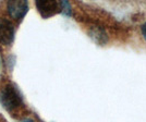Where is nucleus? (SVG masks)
Listing matches in <instances>:
<instances>
[{"label":"nucleus","mask_w":146,"mask_h":122,"mask_svg":"<svg viewBox=\"0 0 146 122\" xmlns=\"http://www.w3.org/2000/svg\"><path fill=\"white\" fill-rule=\"evenodd\" d=\"M0 104L5 109L13 113L20 108L24 107V99L18 86L8 83L0 90Z\"/></svg>","instance_id":"f257e3e1"},{"label":"nucleus","mask_w":146,"mask_h":122,"mask_svg":"<svg viewBox=\"0 0 146 122\" xmlns=\"http://www.w3.org/2000/svg\"><path fill=\"white\" fill-rule=\"evenodd\" d=\"M15 37V26L7 18H0V45L11 46Z\"/></svg>","instance_id":"f03ea898"},{"label":"nucleus","mask_w":146,"mask_h":122,"mask_svg":"<svg viewBox=\"0 0 146 122\" xmlns=\"http://www.w3.org/2000/svg\"><path fill=\"white\" fill-rule=\"evenodd\" d=\"M7 11L10 18L21 22L29 12V2L27 1H8L7 2Z\"/></svg>","instance_id":"7ed1b4c3"},{"label":"nucleus","mask_w":146,"mask_h":122,"mask_svg":"<svg viewBox=\"0 0 146 122\" xmlns=\"http://www.w3.org/2000/svg\"><path fill=\"white\" fill-rule=\"evenodd\" d=\"M37 11L43 19H49L58 13H61L60 1H36L35 2Z\"/></svg>","instance_id":"20e7f679"},{"label":"nucleus","mask_w":146,"mask_h":122,"mask_svg":"<svg viewBox=\"0 0 146 122\" xmlns=\"http://www.w3.org/2000/svg\"><path fill=\"white\" fill-rule=\"evenodd\" d=\"M87 35L98 46H105L109 42V36L107 30L100 25H92L87 30Z\"/></svg>","instance_id":"39448f33"},{"label":"nucleus","mask_w":146,"mask_h":122,"mask_svg":"<svg viewBox=\"0 0 146 122\" xmlns=\"http://www.w3.org/2000/svg\"><path fill=\"white\" fill-rule=\"evenodd\" d=\"M61 5V14H63L64 17H71L72 15V7L70 5V2L68 1H60Z\"/></svg>","instance_id":"423d86ee"},{"label":"nucleus","mask_w":146,"mask_h":122,"mask_svg":"<svg viewBox=\"0 0 146 122\" xmlns=\"http://www.w3.org/2000/svg\"><path fill=\"white\" fill-rule=\"evenodd\" d=\"M141 32H142V35H143V37H144V39H145L146 42V22L141 26Z\"/></svg>","instance_id":"0eeeda50"},{"label":"nucleus","mask_w":146,"mask_h":122,"mask_svg":"<svg viewBox=\"0 0 146 122\" xmlns=\"http://www.w3.org/2000/svg\"><path fill=\"white\" fill-rule=\"evenodd\" d=\"M21 122H35L34 120H32V119H30V118H25V119H23Z\"/></svg>","instance_id":"6e6552de"},{"label":"nucleus","mask_w":146,"mask_h":122,"mask_svg":"<svg viewBox=\"0 0 146 122\" xmlns=\"http://www.w3.org/2000/svg\"><path fill=\"white\" fill-rule=\"evenodd\" d=\"M0 69H1V60H0Z\"/></svg>","instance_id":"1a4fd4ad"}]
</instances>
